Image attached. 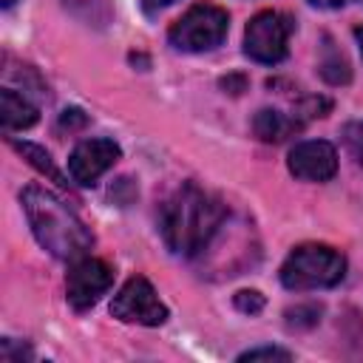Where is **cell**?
I'll return each instance as SVG.
<instances>
[{
    "instance_id": "1",
    "label": "cell",
    "mask_w": 363,
    "mask_h": 363,
    "mask_svg": "<svg viewBox=\"0 0 363 363\" xmlns=\"http://www.w3.org/2000/svg\"><path fill=\"white\" fill-rule=\"evenodd\" d=\"M227 218L224 204L193 182H182L159 207V233L173 255H201Z\"/></svg>"
},
{
    "instance_id": "2",
    "label": "cell",
    "mask_w": 363,
    "mask_h": 363,
    "mask_svg": "<svg viewBox=\"0 0 363 363\" xmlns=\"http://www.w3.org/2000/svg\"><path fill=\"white\" fill-rule=\"evenodd\" d=\"M20 204L43 250H48L60 261H77L88 255L94 235L60 196L40 184H28L20 193Z\"/></svg>"
},
{
    "instance_id": "3",
    "label": "cell",
    "mask_w": 363,
    "mask_h": 363,
    "mask_svg": "<svg viewBox=\"0 0 363 363\" xmlns=\"http://www.w3.org/2000/svg\"><path fill=\"white\" fill-rule=\"evenodd\" d=\"M343 275H346V258L329 244H301L286 255L281 267V284L292 292L329 289L340 284Z\"/></svg>"
},
{
    "instance_id": "4",
    "label": "cell",
    "mask_w": 363,
    "mask_h": 363,
    "mask_svg": "<svg viewBox=\"0 0 363 363\" xmlns=\"http://www.w3.org/2000/svg\"><path fill=\"white\" fill-rule=\"evenodd\" d=\"M227 31H230V14L213 3H199L182 20H176L170 26L167 43L176 51L199 54V51H210V48L221 45Z\"/></svg>"
},
{
    "instance_id": "5",
    "label": "cell",
    "mask_w": 363,
    "mask_h": 363,
    "mask_svg": "<svg viewBox=\"0 0 363 363\" xmlns=\"http://www.w3.org/2000/svg\"><path fill=\"white\" fill-rule=\"evenodd\" d=\"M295 31V20L284 11H258L244 31V54L261 65H275L286 57L289 37Z\"/></svg>"
},
{
    "instance_id": "6",
    "label": "cell",
    "mask_w": 363,
    "mask_h": 363,
    "mask_svg": "<svg viewBox=\"0 0 363 363\" xmlns=\"http://www.w3.org/2000/svg\"><path fill=\"white\" fill-rule=\"evenodd\" d=\"M111 315L122 323L139 326H162L167 320V306L159 301L153 284L142 275H133L122 284V289L111 301Z\"/></svg>"
},
{
    "instance_id": "7",
    "label": "cell",
    "mask_w": 363,
    "mask_h": 363,
    "mask_svg": "<svg viewBox=\"0 0 363 363\" xmlns=\"http://www.w3.org/2000/svg\"><path fill=\"white\" fill-rule=\"evenodd\" d=\"M113 284V269L111 264H105L102 258H91L82 255L77 261H71L68 275H65V298L68 303L82 312L91 309Z\"/></svg>"
},
{
    "instance_id": "8",
    "label": "cell",
    "mask_w": 363,
    "mask_h": 363,
    "mask_svg": "<svg viewBox=\"0 0 363 363\" xmlns=\"http://www.w3.org/2000/svg\"><path fill=\"white\" fill-rule=\"evenodd\" d=\"M119 156H122V150H119V145H116L113 139H105V136L85 139V142H79V145L71 150V156H68V176H71L77 184L88 187V184H94L108 167H113V162H116Z\"/></svg>"
},
{
    "instance_id": "9",
    "label": "cell",
    "mask_w": 363,
    "mask_h": 363,
    "mask_svg": "<svg viewBox=\"0 0 363 363\" xmlns=\"http://www.w3.org/2000/svg\"><path fill=\"white\" fill-rule=\"evenodd\" d=\"M289 173L301 182H329L337 173V150L323 139L298 142L289 150Z\"/></svg>"
},
{
    "instance_id": "10",
    "label": "cell",
    "mask_w": 363,
    "mask_h": 363,
    "mask_svg": "<svg viewBox=\"0 0 363 363\" xmlns=\"http://www.w3.org/2000/svg\"><path fill=\"white\" fill-rule=\"evenodd\" d=\"M37 119H40L37 108H34L23 94H17L14 88H3V91H0V122H3L6 130L31 128Z\"/></svg>"
},
{
    "instance_id": "11",
    "label": "cell",
    "mask_w": 363,
    "mask_h": 363,
    "mask_svg": "<svg viewBox=\"0 0 363 363\" xmlns=\"http://www.w3.org/2000/svg\"><path fill=\"white\" fill-rule=\"evenodd\" d=\"M301 125H303V122H301L298 116H286V113L272 111V108L258 111L255 119H252V130H255V136H258L261 142H275V145L284 142L286 136L298 133Z\"/></svg>"
},
{
    "instance_id": "12",
    "label": "cell",
    "mask_w": 363,
    "mask_h": 363,
    "mask_svg": "<svg viewBox=\"0 0 363 363\" xmlns=\"http://www.w3.org/2000/svg\"><path fill=\"white\" fill-rule=\"evenodd\" d=\"M9 145H11L28 164H34L40 173H45L51 182H57L60 187H68V179H65L62 170L54 164V159H51V153H48L45 147H40V145H34V142H20V139H9Z\"/></svg>"
},
{
    "instance_id": "13",
    "label": "cell",
    "mask_w": 363,
    "mask_h": 363,
    "mask_svg": "<svg viewBox=\"0 0 363 363\" xmlns=\"http://www.w3.org/2000/svg\"><path fill=\"white\" fill-rule=\"evenodd\" d=\"M68 14L82 20L85 26L105 28L111 23V3L108 0H60Z\"/></svg>"
},
{
    "instance_id": "14",
    "label": "cell",
    "mask_w": 363,
    "mask_h": 363,
    "mask_svg": "<svg viewBox=\"0 0 363 363\" xmlns=\"http://www.w3.org/2000/svg\"><path fill=\"white\" fill-rule=\"evenodd\" d=\"M320 77L332 85H343L352 79V71H349V62L346 57L332 45V40L326 37V45H323V57H320Z\"/></svg>"
},
{
    "instance_id": "15",
    "label": "cell",
    "mask_w": 363,
    "mask_h": 363,
    "mask_svg": "<svg viewBox=\"0 0 363 363\" xmlns=\"http://www.w3.org/2000/svg\"><path fill=\"white\" fill-rule=\"evenodd\" d=\"M318 320H320V306H315V303H301L295 309H286V323L292 329H309Z\"/></svg>"
},
{
    "instance_id": "16",
    "label": "cell",
    "mask_w": 363,
    "mask_h": 363,
    "mask_svg": "<svg viewBox=\"0 0 363 363\" xmlns=\"http://www.w3.org/2000/svg\"><path fill=\"white\" fill-rule=\"evenodd\" d=\"M343 145L349 147V153L357 159V164L363 167V119L349 122L343 128Z\"/></svg>"
},
{
    "instance_id": "17",
    "label": "cell",
    "mask_w": 363,
    "mask_h": 363,
    "mask_svg": "<svg viewBox=\"0 0 363 363\" xmlns=\"http://www.w3.org/2000/svg\"><path fill=\"white\" fill-rule=\"evenodd\" d=\"M235 309L247 312V315H258L264 309V295L255 289H241V292H235Z\"/></svg>"
},
{
    "instance_id": "18",
    "label": "cell",
    "mask_w": 363,
    "mask_h": 363,
    "mask_svg": "<svg viewBox=\"0 0 363 363\" xmlns=\"http://www.w3.org/2000/svg\"><path fill=\"white\" fill-rule=\"evenodd\" d=\"M261 357H267V360H289L292 354L286 349H278V346H261V349H250V352L238 354V360H261Z\"/></svg>"
},
{
    "instance_id": "19",
    "label": "cell",
    "mask_w": 363,
    "mask_h": 363,
    "mask_svg": "<svg viewBox=\"0 0 363 363\" xmlns=\"http://www.w3.org/2000/svg\"><path fill=\"white\" fill-rule=\"evenodd\" d=\"M0 357L9 360V363H11V360H31L34 352H31L28 346H17V349H14V340L6 337V340H3V349H0Z\"/></svg>"
},
{
    "instance_id": "20",
    "label": "cell",
    "mask_w": 363,
    "mask_h": 363,
    "mask_svg": "<svg viewBox=\"0 0 363 363\" xmlns=\"http://www.w3.org/2000/svg\"><path fill=\"white\" fill-rule=\"evenodd\" d=\"M88 122V116L79 111V108H68V111H62V116H60V125L62 128H82Z\"/></svg>"
},
{
    "instance_id": "21",
    "label": "cell",
    "mask_w": 363,
    "mask_h": 363,
    "mask_svg": "<svg viewBox=\"0 0 363 363\" xmlns=\"http://www.w3.org/2000/svg\"><path fill=\"white\" fill-rule=\"evenodd\" d=\"M176 0H142V11L147 14V17H156L159 11H164L167 6H173Z\"/></svg>"
},
{
    "instance_id": "22",
    "label": "cell",
    "mask_w": 363,
    "mask_h": 363,
    "mask_svg": "<svg viewBox=\"0 0 363 363\" xmlns=\"http://www.w3.org/2000/svg\"><path fill=\"white\" fill-rule=\"evenodd\" d=\"M244 85H247L244 77H227V79H221V88H230V94H241Z\"/></svg>"
},
{
    "instance_id": "23",
    "label": "cell",
    "mask_w": 363,
    "mask_h": 363,
    "mask_svg": "<svg viewBox=\"0 0 363 363\" xmlns=\"http://www.w3.org/2000/svg\"><path fill=\"white\" fill-rule=\"evenodd\" d=\"M309 3L318 6V9H343V6H349L354 0H309Z\"/></svg>"
},
{
    "instance_id": "24",
    "label": "cell",
    "mask_w": 363,
    "mask_h": 363,
    "mask_svg": "<svg viewBox=\"0 0 363 363\" xmlns=\"http://www.w3.org/2000/svg\"><path fill=\"white\" fill-rule=\"evenodd\" d=\"M354 37H357V45H360V51H363V26L354 28Z\"/></svg>"
},
{
    "instance_id": "25",
    "label": "cell",
    "mask_w": 363,
    "mask_h": 363,
    "mask_svg": "<svg viewBox=\"0 0 363 363\" xmlns=\"http://www.w3.org/2000/svg\"><path fill=\"white\" fill-rule=\"evenodd\" d=\"M14 3H17V0H0V6H3V9H9V6H14Z\"/></svg>"
}]
</instances>
